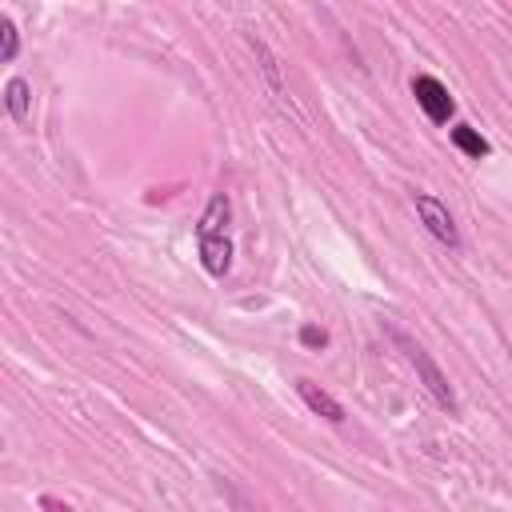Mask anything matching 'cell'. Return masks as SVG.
I'll return each mask as SVG.
<instances>
[{
	"mask_svg": "<svg viewBox=\"0 0 512 512\" xmlns=\"http://www.w3.org/2000/svg\"><path fill=\"white\" fill-rule=\"evenodd\" d=\"M412 96H416V104L424 108V116H428L432 124H448V116L456 112V100L448 96V88H444L436 76H428V72L412 76Z\"/></svg>",
	"mask_w": 512,
	"mask_h": 512,
	"instance_id": "3957f363",
	"label": "cell"
},
{
	"mask_svg": "<svg viewBox=\"0 0 512 512\" xmlns=\"http://www.w3.org/2000/svg\"><path fill=\"white\" fill-rule=\"evenodd\" d=\"M412 204H416V216H420V224L428 228V236L456 252V248H460V228H456L452 212H448L436 196H428V192H416V196H412Z\"/></svg>",
	"mask_w": 512,
	"mask_h": 512,
	"instance_id": "7a4b0ae2",
	"label": "cell"
},
{
	"mask_svg": "<svg viewBox=\"0 0 512 512\" xmlns=\"http://www.w3.org/2000/svg\"><path fill=\"white\" fill-rule=\"evenodd\" d=\"M296 392H300V400L316 412V416H324L328 424H344V404L332 396V392H324L316 380H308V376H300L296 380Z\"/></svg>",
	"mask_w": 512,
	"mask_h": 512,
	"instance_id": "277c9868",
	"label": "cell"
},
{
	"mask_svg": "<svg viewBox=\"0 0 512 512\" xmlns=\"http://www.w3.org/2000/svg\"><path fill=\"white\" fill-rule=\"evenodd\" d=\"M252 48H256V56H260V72H264V80H268L272 96H276V100H284V84H280V68H276V60H272V52L264 48V40H252Z\"/></svg>",
	"mask_w": 512,
	"mask_h": 512,
	"instance_id": "9c48e42d",
	"label": "cell"
},
{
	"mask_svg": "<svg viewBox=\"0 0 512 512\" xmlns=\"http://www.w3.org/2000/svg\"><path fill=\"white\" fill-rule=\"evenodd\" d=\"M300 344H304V348H324V344H328V332L316 328V324H304V328H300Z\"/></svg>",
	"mask_w": 512,
	"mask_h": 512,
	"instance_id": "8fae6325",
	"label": "cell"
},
{
	"mask_svg": "<svg viewBox=\"0 0 512 512\" xmlns=\"http://www.w3.org/2000/svg\"><path fill=\"white\" fill-rule=\"evenodd\" d=\"M228 196L224 192H216L212 200H208V208H204V216H200V224H196V240H208V236H228L224 228H228Z\"/></svg>",
	"mask_w": 512,
	"mask_h": 512,
	"instance_id": "52a82bcc",
	"label": "cell"
},
{
	"mask_svg": "<svg viewBox=\"0 0 512 512\" xmlns=\"http://www.w3.org/2000/svg\"><path fill=\"white\" fill-rule=\"evenodd\" d=\"M40 504H44L48 512H72V504H60V500H52V496H40Z\"/></svg>",
	"mask_w": 512,
	"mask_h": 512,
	"instance_id": "7c38bea8",
	"label": "cell"
},
{
	"mask_svg": "<svg viewBox=\"0 0 512 512\" xmlns=\"http://www.w3.org/2000/svg\"><path fill=\"white\" fill-rule=\"evenodd\" d=\"M392 336H396V344H400L404 360L416 368V376H420V384L428 388V396H432V400H436L444 412H452V416H456V408H460V404H456V392H452L448 376L440 372V364H436V360H432V356H428V352H424L416 340H408L400 328H392Z\"/></svg>",
	"mask_w": 512,
	"mask_h": 512,
	"instance_id": "6da1fadb",
	"label": "cell"
},
{
	"mask_svg": "<svg viewBox=\"0 0 512 512\" xmlns=\"http://www.w3.org/2000/svg\"><path fill=\"white\" fill-rule=\"evenodd\" d=\"M448 136H452V144H456L464 156H472V160H484V156L492 152V144H488V140H484V136H480L472 124H456Z\"/></svg>",
	"mask_w": 512,
	"mask_h": 512,
	"instance_id": "ba28073f",
	"label": "cell"
},
{
	"mask_svg": "<svg viewBox=\"0 0 512 512\" xmlns=\"http://www.w3.org/2000/svg\"><path fill=\"white\" fill-rule=\"evenodd\" d=\"M4 108H8V116L16 124H28V116H32V84L24 76H12L4 84Z\"/></svg>",
	"mask_w": 512,
	"mask_h": 512,
	"instance_id": "8992f818",
	"label": "cell"
},
{
	"mask_svg": "<svg viewBox=\"0 0 512 512\" xmlns=\"http://www.w3.org/2000/svg\"><path fill=\"white\" fill-rule=\"evenodd\" d=\"M200 244V264L208 276L224 280L228 268H232V240L228 236H208V240H196Z\"/></svg>",
	"mask_w": 512,
	"mask_h": 512,
	"instance_id": "5b68a950",
	"label": "cell"
},
{
	"mask_svg": "<svg viewBox=\"0 0 512 512\" xmlns=\"http://www.w3.org/2000/svg\"><path fill=\"white\" fill-rule=\"evenodd\" d=\"M16 56H20V32L12 16H0V64H12Z\"/></svg>",
	"mask_w": 512,
	"mask_h": 512,
	"instance_id": "30bf717a",
	"label": "cell"
}]
</instances>
